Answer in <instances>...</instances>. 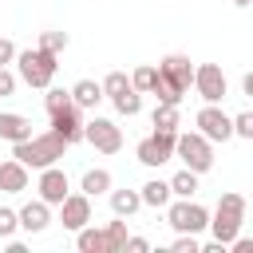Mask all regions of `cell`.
<instances>
[{
    "label": "cell",
    "mask_w": 253,
    "mask_h": 253,
    "mask_svg": "<svg viewBox=\"0 0 253 253\" xmlns=\"http://www.w3.org/2000/svg\"><path fill=\"white\" fill-rule=\"evenodd\" d=\"M12 91H16V75H12L8 67H0V99H8Z\"/></svg>",
    "instance_id": "836d02e7"
},
{
    "label": "cell",
    "mask_w": 253,
    "mask_h": 253,
    "mask_svg": "<svg viewBox=\"0 0 253 253\" xmlns=\"http://www.w3.org/2000/svg\"><path fill=\"white\" fill-rule=\"evenodd\" d=\"M16 217H20V229H24V233H43V229L51 225V206H47L43 198H36V202L20 206Z\"/></svg>",
    "instance_id": "5bb4252c"
},
{
    "label": "cell",
    "mask_w": 253,
    "mask_h": 253,
    "mask_svg": "<svg viewBox=\"0 0 253 253\" xmlns=\"http://www.w3.org/2000/svg\"><path fill=\"white\" fill-rule=\"evenodd\" d=\"M20 229V217H16V210H8V206H0V237L8 241L12 233Z\"/></svg>",
    "instance_id": "1f68e13d"
},
{
    "label": "cell",
    "mask_w": 253,
    "mask_h": 253,
    "mask_svg": "<svg viewBox=\"0 0 253 253\" xmlns=\"http://www.w3.org/2000/svg\"><path fill=\"white\" fill-rule=\"evenodd\" d=\"M16 71H20V79L28 83V87H36V91H47L51 87V79H55V55L51 51H43V47H28V51H16Z\"/></svg>",
    "instance_id": "3957f363"
},
{
    "label": "cell",
    "mask_w": 253,
    "mask_h": 253,
    "mask_svg": "<svg viewBox=\"0 0 253 253\" xmlns=\"http://www.w3.org/2000/svg\"><path fill=\"white\" fill-rule=\"evenodd\" d=\"M150 126H154V130H162V134H178V126H182V115H178V107H166V103H158V107H154V115H150Z\"/></svg>",
    "instance_id": "ffe728a7"
},
{
    "label": "cell",
    "mask_w": 253,
    "mask_h": 253,
    "mask_svg": "<svg viewBox=\"0 0 253 253\" xmlns=\"http://www.w3.org/2000/svg\"><path fill=\"white\" fill-rule=\"evenodd\" d=\"M190 87L202 95V103H221L225 91H229L225 71H221L217 63H202V67H194V83H190Z\"/></svg>",
    "instance_id": "8992f818"
},
{
    "label": "cell",
    "mask_w": 253,
    "mask_h": 253,
    "mask_svg": "<svg viewBox=\"0 0 253 253\" xmlns=\"http://www.w3.org/2000/svg\"><path fill=\"white\" fill-rule=\"evenodd\" d=\"M99 87H103V99H115V95H123V91L130 87V79H126L123 71H111V75H107Z\"/></svg>",
    "instance_id": "f1b7e54d"
},
{
    "label": "cell",
    "mask_w": 253,
    "mask_h": 253,
    "mask_svg": "<svg viewBox=\"0 0 253 253\" xmlns=\"http://www.w3.org/2000/svg\"><path fill=\"white\" fill-rule=\"evenodd\" d=\"M229 126H233V134H237V138H253V115H249V111L233 115V119H229Z\"/></svg>",
    "instance_id": "4dcf8cb0"
},
{
    "label": "cell",
    "mask_w": 253,
    "mask_h": 253,
    "mask_svg": "<svg viewBox=\"0 0 253 253\" xmlns=\"http://www.w3.org/2000/svg\"><path fill=\"white\" fill-rule=\"evenodd\" d=\"M51 119V130L71 146V142H83V111L71 103V107H63V111H55V115H47Z\"/></svg>",
    "instance_id": "4fadbf2b"
},
{
    "label": "cell",
    "mask_w": 253,
    "mask_h": 253,
    "mask_svg": "<svg viewBox=\"0 0 253 253\" xmlns=\"http://www.w3.org/2000/svg\"><path fill=\"white\" fill-rule=\"evenodd\" d=\"M36 190H40V198H43L47 206H59V202L71 194V186H67V174H63L55 162L40 170V182H36Z\"/></svg>",
    "instance_id": "8fae6325"
},
{
    "label": "cell",
    "mask_w": 253,
    "mask_h": 253,
    "mask_svg": "<svg viewBox=\"0 0 253 253\" xmlns=\"http://www.w3.org/2000/svg\"><path fill=\"white\" fill-rule=\"evenodd\" d=\"M166 221L174 233H202L210 225V210L198 206L194 198H178V202H166Z\"/></svg>",
    "instance_id": "5b68a950"
},
{
    "label": "cell",
    "mask_w": 253,
    "mask_h": 253,
    "mask_svg": "<svg viewBox=\"0 0 253 253\" xmlns=\"http://www.w3.org/2000/svg\"><path fill=\"white\" fill-rule=\"evenodd\" d=\"M103 233H107V253H123V245H126V221H107Z\"/></svg>",
    "instance_id": "4316f807"
},
{
    "label": "cell",
    "mask_w": 253,
    "mask_h": 253,
    "mask_svg": "<svg viewBox=\"0 0 253 253\" xmlns=\"http://www.w3.org/2000/svg\"><path fill=\"white\" fill-rule=\"evenodd\" d=\"M83 142H91L99 154H119L123 150V130L111 119H91V123H83Z\"/></svg>",
    "instance_id": "52a82bcc"
},
{
    "label": "cell",
    "mask_w": 253,
    "mask_h": 253,
    "mask_svg": "<svg viewBox=\"0 0 253 253\" xmlns=\"http://www.w3.org/2000/svg\"><path fill=\"white\" fill-rule=\"evenodd\" d=\"M87 221H91V198H87V194H67V198L59 202V225L75 233V229H83Z\"/></svg>",
    "instance_id": "7c38bea8"
},
{
    "label": "cell",
    "mask_w": 253,
    "mask_h": 253,
    "mask_svg": "<svg viewBox=\"0 0 253 253\" xmlns=\"http://www.w3.org/2000/svg\"><path fill=\"white\" fill-rule=\"evenodd\" d=\"M198 178H202V174H194V170L182 166V170L170 178V198H194V194H198Z\"/></svg>",
    "instance_id": "603a6c76"
},
{
    "label": "cell",
    "mask_w": 253,
    "mask_h": 253,
    "mask_svg": "<svg viewBox=\"0 0 253 253\" xmlns=\"http://www.w3.org/2000/svg\"><path fill=\"white\" fill-rule=\"evenodd\" d=\"M134 154H138V162L142 166H162V162H170L174 158V134H162V130H150L138 146H134Z\"/></svg>",
    "instance_id": "9c48e42d"
},
{
    "label": "cell",
    "mask_w": 253,
    "mask_h": 253,
    "mask_svg": "<svg viewBox=\"0 0 253 253\" xmlns=\"http://www.w3.org/2000/svg\"><path fill=\"white\" fill-rule=\"evenodd\" d=\"M67 43H71V40H67V32H55V28H51V32H40V47H43V51H51V55H59Z\"/></svg>",
    "instance_id": "83f0119b"
},
{
    "label": "cell",
    "mask_w": 253,
    "mask_h": 253,
    "mask_svg": "<svg viewBox=\"0 0 253 253\" xmlns=\"http://www.w3.org/2000/svg\"><path fill=\"white\" fill-rule=\"evenodd\" d=\"M111 170H103V166H95V170H83V178H79V194H87V198H99V194H107L111 190Z\"/></svg>",
    "instance_id": "ac0fdd59"
},
{
    "label": "cell",
    "mask_w": 253,
    "mask_h": 253,
    "mask_svg": "<svg viewBox=\"0 0 253 253\" xmlns=\"http://www.w3.org/2000/svg\"><path fill=\"white\" fill-rule=\"evenodd\" d=\"M138 198H142V206H154V210H162V206L170 202V182H162V178H150V182L138 190Z\"/></svg>",
    "instance_id": "44dd1931"
},
{
    "label": "cell",
    "mask_w": 253,
    "mask_h": 253,
    "mask_svg": "<svg viewBox=\"0 0 253 253\" xmlns=\"http://www.w3.org/2000/svg\"><path fill=\"white\" fill-rule=\"evenodd\" d=\"M150 95L158 99V103H166V107H182V99H186V91H178L174 83H166L162 75L154 79V87H150Z\"/></svg>",
    "instance_id": "cb8c5ba5"
},
{
    "label": "cell",
    "mask_w": 253,
    "mask_h": 253,
    "mask_svg": "<svg viewBox=\"0 0 253 253\" xmlns=\"http://www.w3.org/2000/svg\"><path fill=\"white\" fill-rule=\"evenodd\" d=\"M194 126H198V134H206L210 142H225V138H233L229 115H225L217 103H206V107L194 115Z\"/></svg>",
    "instance_id": "ba28073f"
},
{
    "label": "cell",
    "mask_w": 253,
    "mask_h": 253,
    "mask_svg": "<svg viewBox=\"0 0 253 253\" xmlns=\"http://www.w3.org/2000/svg\"><path fill=\"white\" fill-rule=\"evenodd\" d=\"M0 138L4 142H24L32 138V119L16 115V111H0Z\"/></svg>",
    "instance_id": "9a60e30c"
},
{
    "label": "cell",
    "mask_w": 253,
    "mask_h": 253,
    "mask_svg": "<svg viewBox=\"0 0 253 253\" xmlns=\"http://www.w3.org/2000/svg\"><path fill=\"white\" fill-rule=\"evenodd\" d=\"M63 150H67V142H63L55 130H43V134H32V138H24V142H12V158L24 162L28 170H43V166L59 162Z\"/></svg>",
    "instance_id": "6da1fadb"
},
{
    "label": "cell",
    "mask_w": 253,
    "mask_h": 253,
    "mask_svg": "<svg viewBox=\"0 0 253 253\" xmlns=\"http://www.w3.org/2000/svg\"><path fill=\"white\" fill-rule=\"evenodd\" d=\"M154 79H158V67H150V63H142V67H134V75H130V87H134L138 95H150V87H154Z\"/></svg>",
    "instance_id": "484cf974"
},
{
    "label": "cell",
    "mask_w": 253,
    "mask_h": 253,
    "mask_svg": "<svg viewBox=\"0 0 253 253\" xmlns=\"http://www.w3.org/2000/svg\"><path fill=\"white\" fill-rule=\"evenodd\" d=\"M123 249H130V253H146V249H150V241H146V237H126V245H123Z\"/></svg>",
    "instance_id": "d590c367"
},
{
    "label": "cell",
    "mask_w": 253,
    "mask_h": 253,
    "mask_svg": "<svg viewBox=\"0 0 253 253\" xmlns=\"http://www.w3.org/2000/svg\"><path fill=\"white\" fill-rule=\"evenodd\" d=\"M229 245H233V253H249V249H253V241H249V237H233Z\"/></svg>",
    "instance_id": "8d00e7d4"
},
{
    "label": "cell",
    "mask_w": 253,
    "mask_h": 253,
    "mask_svg": "<svg viewBox=\"0 0 253 253\" xmlns=\"http://www.w3.org/2000/svg\"><path fill=\"white\" fill-rule=\"evenodd\" d=\"M202 245H198V233H178L174 237V245H170V253H198Z\"/></svg>",
    "instance_id": "d6a6232c"
},
{
    "label": "cell",
    "mask_w": 253,
    "mask_h": 253,
    "mask_svg": "<svg viewBox=\"0 0 253 253\" xmlns=\"http://www.w3.org/2000/svg\"><path fill=\"white\" fill-rule=\"evenodd\" d=\"M111 103H115V111H119V115H126V119H130V115H138V111H142V95H138V91H134V87H126V91H123V95H115V99H111Z\"/></svg>",
    "instance_id": "d4e9b609"
},
{
    "label": "cell",
    "mask_w": 253,
    "mask_h": 253,
    "mask_svg": "<svg viewBox=\"0 0 253 253\" xmlns=\"http://www.w3.org/2000/svg\"><path fill=\"white\" fill-rule=\"evenodd\" d=\"M43 107H47V115H55V111L71 107V91H63V87H51V91H47V99H43Z\"/></svg>",
    "instance_id": "f546056e"
},
{
    "label": "cell",
    "mask_w": 253,
    "mask_h": 253,
    "mask_svg": "<svg viewBox=\"0 0 253 253\" xmlns=\"http://www.w3.org/2000/svg\"><path fill=\"white\" fill-rule=\"evenodd\" d=\"M20 190H28V166L16 158H4L0 162V194H20Z\"/></svg>",
    "instance_id": "2e32d148"
},
{
    "label": "cell",
    "mask_w": 253,
    "mask_h": 253,
    "mask_svg": "<svg viewBox=\"0 0 253 253\" xmlns=\"http://www.w3.org/2000/svg\"><path fill=\"white\" fill-rule=\"evenodd\" d=\"M12 59H16V43H12L8 36H0V67H8Z\"/></svg>",
    "instance_id": "e575fe53"
},
{
    "label": "cell",
    "mask_w": 253,
    "mask_h": 253,
    "mask_svg": "<svg viewBox=\"0 0 253 253\" xmlns=\"http://www.w3.org/2000/svg\"><path fill=\"white\" fill-rule=\"evenodd\" d=\"M158 75H162L166 83H174L178 91H190V83H194V63H190V55L174 51V55H162V59H158Z\"/></svg>",
    "instance_id": "30bf717a"
},
{
    "label": "cell",
    "mask_w": 253,
    "mask_h": 253,
    "mask_svg": "<svg viewBox=\"0 0 253 253\" xmlns=\"http://www.w3.org/2000/svg\"><path fill=\"white\" fill-rule=\"evenodd\" d=\"M241 221H245V198L241 194H221L217 198V210L210 213V233H213V241H221V245H229L237 233H241Z\"/></svg>",
    "instance_id": "7a4b0ae2"
},
{
    "label": "cell",
    "mask_w": 253,
    "mask_h": 253,
    "mask_svg": "<svg viewBox=\"0 0 253 253\" xmlns=\"http://www.w3.org/2000/svg\"><path fill=\"white\" fill-rule=\"evenodd\" d=\"M75 245H79V253H107V233L87 221L83 229H75Z\"/></svg>",
    "instance_id": "d6986e66"
},
{
    "label": "cell",
    "mask_w": 253,
    "mask_h": 253,
    "mask_svg": "<svg viewBox=\"0 0 253 253\" xmlns=\"http://www.w3.org/2000/svg\"><path fill=\"white\" fill-rule=\"evenodd\" d=\"M233 4H241V8H249V4H253V0H233Z\"/></svg>",
    "instance_id": "74e56055"
},
{
    "label": "cell",
    "mask_w": 253,
    "mask_h": 253,
    "mask_svg": "<svg viewBox=\"0 0 253 253\" xmlns=\"http://www.w3.org/2000/svg\"><path fill=\"white\" fill-rule=\"evenodd\" d=\"M71 103H75L79 111H95V107L103 103V87H99L95 79H79V83L71 87Z\"/></svg>",
    "instance_id": "e0dca14e"
},
{
    "label": "cell",
    "mask_w": 253,
    "mask_h": 253,
    "mask_svg": "<svg viewBox=\"0 0 253 253\" xmlns=\"http://www.w3.org/2000/svg\"><path fill=\"white\" fill-rule=\"evenodd\" d=\"M107 194H111V210H115V217H130V213L142 206L138 190H107Z\"/></svg>",
    "instance_id": "7402d4cb"
},
{
    "label": "cell",
    "mask_w": 253,
    "mask_h": 253,
    "mask_svg": "<svg viewBox=\"0 0 253 253\" xmlns=\"http://www.w3.org/2000/svg\"><path fill=\"white\" fill-rule=\"evenodd\" d=\"M174 158H182L186 170L194 174H206L213 166V142L198 130H186V134H174Z\"/></svg>",
    "instance_id": "277c9868"
}]
</instances>
